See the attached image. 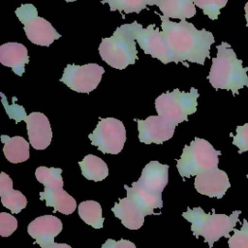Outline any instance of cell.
<instances>
[{"label": "cell", "instance_id": "6da1fadb", "mask_svg": "<svg viewBox=\"0 0 248 248\" xmlns=\"http://www.w3.org/2000/svg\"><path fill=\"white\" fill-rule=\"evenodd\" d=\"M162 20L161 34L171 54L172 62H181L187 67V62L203 65L205 58L210 57V46L215 39L213 34L205 29L198 30L186 19L174 22L165 16Z\"/></svg>", "mask_w": 248, "mask_h": 248}, {"label": "cell", "instance_id": "7a4b0ae2", "mask_svg": "<svg viewBox=\"0 0 248 248\" xmlns=\"http://www.w3.org/2000/svg\"><path fill=\"white\" fill-rule=\"evenodd\" d=\"M169 181V166L151 161L143 168L141 175L132 186L124 185L127 197L131 198L146 215L155 214L156 208H162V192Z\"/></svg>", "mask_w": 248, "mask_h": 248}, {"label": "cell", "instance_id": "3957f363", "mask_svg": "<svg viewBox=\"0 0 248 248\" xmlns=\"http://www.w3.org/2000/svg\"><path fill=\"white\" fill-rule=\"evenodd\" d=\"M248 67L242 66V61L236 57L231 46L222 42L217 46V56L212 58L207 79L215 89L231 90L233 95L244 86L248 87Z\"/></svg>", "mask_w": 248, "mask_h": 248}, {"label": "cell", "instance_id": "277c9868", "mask_svg": "<svg viewBox=\"0 0 248 248\" xmlns=\"http://www.w3.org/2000/svg\"><path fill=\"white\" fill-rule=\"evenodd\" d=\"M241 210H234L230 216L226 214L205 213L200 206L187 208L182 216L191 223V231L196 238L202 236L204 241L208 243L209 248L213 247L214 242L221 237L230 238V232L233 231L236 223L239 222L238 216Z\"/></svg>", "mask_w": 248, "mask_h": 248}, {"label": "cell", "instance_id": "5b68a950", "mask_svg": "<svg viewBox=\"0 0 248 248\" xmlns=\"http://www.w3.org/2000/svg\"><path fill=\"white\" fill-rule=\"evenodd\" d=\"M98 50L102 60L114 69L123 70L135 64L139 57L131 23L120 25L111 37L103 38Z\"/></svg>", "mask_w": 248, "mask_h": 248}, {"label": "cell", "instance_id": "8992f818", "mask_svg": "<svg viewBox=\"0 0 248 248\" xmlns=\"http://www.w3.org/2000/svg\"><path fill=\"white\" fill-rule=\"evenodd\" d=\"M221 151L216 150L204 139L195 138L189 145H185L176 168L182 177H191L218 167Z\"/></svg>", "mask_w": 248, "mask_h": 248}, {"label": "cell", "instance_id": "52a82bcc", "mask_svg": "<svg viewBox=\"0 0 248 248\" xmlns=\"http://www.w3.org/2000/svg\"><path fill=\"white\" fill-rule=\"evenodd\" d=\"M62 170L59 168H46L41 166L36 169L35 175L39 182L45 186L40 192V200L46 202V206L53 207L54 212L65 215L72 214L77 208L76 200L63 190Z\"/></svg>", "mask_w": 248, "mask_h": 248}, {"label": "cell", "instance_id": "ba28073f", "mask_svg": "<svg viewBox=\"0 0 248 248\" xmlns=\"http://www.w3.org/2000/svg\"><path fill=\"white\" fill-rule=\"evenodd\" d=\"M199 92L192 87L189 92H182L175 88L171 92L161 94L155 100V108L159 116L175 126L188 120V115L197 110Z\"/></svg>", "mask_w": 248, "mask_h": 248}, {"label": "cell", "instance_id": "9c48e42d", "mask_svg": "<svg viewBox=\"0 0 248 248\" xmlns=\"http://www.w3.org/2000/svg\"><path fill=\"white\" fill-rule=\"evenodd\" d=\"M16 16L23 24V29L27 39L38 46H49L61 35L45 18L38 15V11L33 4H22L15 11Z\"/></svg>", "mask_w": 248, "mask_h": 248}, {"label": "cell", "instance_id": "30bf717a", "mask_svg": "<svg viewBox=\"0 0 248 248\" xmlns=\"http://www.w3.org/2000/svg\"><path fill=\"white\" fill-rule=\"evenodd\" d=\"M88 138L92 145L97 146L103 153L118 154L126 141L124 124L113 117L100 118L95 130Z\"/></svg>", "mask_w": 248, "mask_h": 248}, {"label": "cell", "instance_id": "8fae6325", "mask_svg": "<svg viewBox=\"0 0 248 248\" xmlns=\"http://www.w3.org/2000/svg\"><path fill=\"white\" fill-rule=\"evenodd\" d=\"M105 69L96 64H68L59 79L70 89L79 93H90L99 85Z\"/></svg>", "mask_w": 248, "mask_h": 248}, {"label": "cell", "instance_id": "7c38bea8", "mask_svg": "<svg viewBox=\"0 0 248 248\" xmlns=\"http://www.w3.org/2000/svg\"><path fill=\"white\" fill-rule=\"evenodd\" d=\"M131 26L135 40H137L145 54H149L153 58H157L163 64L172 62L171 54L161 31H159L158 28H155L154 24H149L146 28H143L141 24L138 23V21H133Z\"/></svg>", "mask_w": 248, "mask_h": 248}, {"label": "cell", "instance_id": "4fadbf2b", "mask_svg": "<svg viewBox=\"0 0 248 248\" xmlns=\"http://www.w3.org/2000/svg\"><path fill=\"white\" fill-rule=\"evenodd\" d=\"M140 141L145 144H161L172 138L175 125L159 115H150L144 120H137Z\"/></svg>", "mask_w": 248, "mask_h": 248}, {"label": "cell", "instance_id": "5bb4252c", "mask_svg": "<svg viewBox=\"0 0 248 248\" xmlns=\"http://www.w3.org/2000/svg\"><path fill=\"white\" fill-rule=\"evenodd\" d=\"M22 120L26 122L27 135L31 146L37 150L46 149L51 141L52 132L48 118L42 112L34 111L24 114Z\"/></svg>", "mask_w": 248, "mask_h": 248}, {"label": "cell", "instance_id": "9a60e30c", "mask_svg": "<svg viewBox=\"0 0 248 248\" xmlns=\"http://www.w3.org/2000/svg\"><path fill=\"white\" fill-rule=\"evenodd\" d=\"M230 187L231 183L228 174L224 170L218 169V167L201 172L196 175L195 178L196 190L200 194L209 198H223Z\"/></svg>", "mask_w": 248, "mask_h": 248}, {"label": "cell", "instance_id": "2e32d148", "mask_svg": "<svg viewBox=\"0 0 248 248\" xmlns=\"http://www.w3.org/2000/svg\"><path fill=\"white\" fill-rule=\"evenodd\" d=\"M62 229L63 224L59 218L53 215H44L31 221L27 232L41 248H46L54 242V237L61 232Z\"/></svg>", "mask_w": 248, "mask_h": 248}, {"label": "cell", "instance_id": "e0dca14e", "mask_svg": "<svg viewBox=\"0 0 248 248\" xmlns=\"http://www.w3.org/2000/svg\"><path fill=\"white\" fill-rule=\"evenodd\" d=\"M114 216L129 230H139L144 222L146 213L131 198L119 199L111 208Z\"/></svg>", "mask_w": 248, "mask_h": 248}, {"label": "cell", "instance_id": "ac0fdd59", "mask_svg": "<svg viewBox=\"0 0 248 248\" xmlns=\"http://www.w3.org/2000/svg\"><path fill=\"white\" fill-rule=\"evenodd\" d=\"M0 62L2 65L10 67L16 75L21 77L25 71V64L29 63L28 50L20 43L3 44L0 46Z\"/></svg>", "mask_w": 248, "mask_h": 248}, {"label": "cell", "instance_id": "d6986e66", "mask_svg": "<svg viewBox=\"0 0 248 248\" xmlns=\"http://www.w3.org/2000/svg\"><path fill=\"white\" fill-rule=\"evenodd\" d=\"M163 16L180 20L193 17L196 15L194 0H156L155 4Z\"/></svg>", "mask_w": 248, "mask_h": 248}, {"label": "cell", "instance_id": "ffe728a7", "mask_svg": "<svg viewBox=\"0 0 248 248\" xmlns=\"http://www.w3.org/2000/svg\"><path fill=\"white\" fill-rule=\"evenodd\" d=\"M1 140L4 143V155L9 162L17 164L28 160L30 142H28L24 138L19 136L9 137L2 135Z\"/></svg>", "mask_w": 248, "mask_h": 248}, {"label": "cell", "instance_id": "44dd1931", "mask_svg": "<svg viewBox=\"0 0 248 248\" xmlns=\"http://www.w3.org/2000/svg\"><path fill=\"white\" fill-rule=\"evenodd\" d=\"M82 175L93 181L104 180L108 174L107 164L98 156L93 154L86 155L82 161L78 162Z\"/></svg>", "mask_w": 248, "mask_h": 248}, {"label": "cell", "instance_id": "7402d4cb", "mask_svg": "<svg viewBox=\"0 0 248 248\" xmlns=\"http://www.w3.org/2000/svg\"><path fill=\"white\" fill-rule=\"evenodd\" d=\"M78 215L82 221L94 229H102L104 218L102 216V207L98 202L84 201L78 204Z\"/></svg>", "mask_w": 248, "mask_h": 248}, {"label": "cell", "instance_id": "603a6c76", "mask_svg": "<svg viewBox=\"0 0 248 248\" xmlns=\"http://www.w3.org/2000/svg\"><path fill=\"white\" fill-rule=\"evenodd\" d=\"M101 3H108L111 12L118 11L124 12L125 14H139L141 10L146 9L147 6L155 5L156 0H103Z\"/></svg>", "mask_w": 248, "mask_h": 248}, {"label": "cell", "instance_id": "cb8c5ba5", "mask_svg": "<svg viewBox=\"0 0 248 248\" xmlns=\"http://www.w3.org/2000/svg\"><path fill=\"white\" fill-rule=\"evenodd\" d=\"M1 197V202L2 204L11 210L12 213L17 214L19 213L23 208L26 207L27 200L26 197L17 190H11L8 191L2 195Z\"/></svg>", "mask_w": 248, "mask_h": 248}, {"label": "cell", "instance_id": "d4e9b609", "mask_svg": "<svg viewBox=\"0 0 248 248\" xmlns=\"http://www.w3.org/2000/svg\"><path fill=\"white\" fill-rule=\"evenodd\" d=\"M227 2L228 0H194L195 5L212 20L218 18L220 10L226 6Z\"/></svg>", "mask_w": 248, "mask_h": 248}, {"label": "cell", "instance_id": "484cf974", "mask_svg": "<svg viewBox=\"0 0 248 248\" xmlns=\"http://www.w3.org/2000/svg\"><path fill=\"white\" fill-rule=\"evenodd\" d=\"M233 234L228 240L230 248H248V221L243 219L240 230L233 229Z\"/></svg>", "mask_w": 248, "mask_h": 248}, {"label": "cell", "instance_id": "4316f807", "mask_svg": "<svg viewBox=\"0 0 248 248\" xmlns=\"http://www.w3.org/2000/svg\"><path fill=\"white\" fill-rule=\"evenodd\" d=\"M17 229V220L10 213H0V235L2 237L10 236Z\"/></svg>", "mask_w": 248, "mask_h": 248}, {"label": "cell", "instance_id": "83f0119b", "mask_svg": "<svg viewBox=\"0 0 248 248\" xmlns=\"http://www.w3.org/2000/svg\"><path fill=\"white\" fill-rule=\"evenodd\" d=\"M235 136H232V144L238 147V153L248 152V123H245L242 126H237L235 130Z\"/></svg>", "mask_w": 248, "mask_h": 248}, {"label": "cell", "instance_id": "f1b7e54d", "mask_svg": "<svg viewBox=\"0 0 248 248\" xmlns=\"http://www.w3.org/2000/svg\"><path fill=\"white\" fill-rule=\"evenodd\" d=\"M102 248H137V247L132 241L124 238L118 241L109 238L106 240V242L102 245Z\"/></svg>", "mask_w": 248, "mask_h": 248}, {"label": "cell", "instance_id": "f546056e", "mask_svg": "<svg viewBox=\"0 0 248 248\" xmlns=\"http://www.w3.org/2000/svg\"><path fill=\"white\" fill-rule=\"evenodd\" d=\"M13 190V180L4 171L0 173V195Z\"/></svg>", "mask_w": 248, "mask_h": 248}, {"label": "cell", "instance_id": "4dcf8cb0", "mask_svg": "<svg viewBox=\"0 0 248 248\" xmlns=\"http://www.w3.org/2000/svg\"><path fill=\"white\" fill-rule=\"evenodd\" d=\"M46 248H72L70 245L66 244V243H56V242H53L52 244L46 246Z\"/></svg>", "mask_w": 248, "mask_h": 248}, {"label": "cell", "instance_id": "1f68e13d", "mask_svg": "<svg viewBox=\"0 0 248 248\" xmlns=\"http://www.w3.org/2000/svg\"><path fill=\"white\" fill-rule=\"evenodd\" d=\"M244 10H245V18H246V26L248 27V2H247V3L245 4Z\"/></svg>", "mask_w": 248, "mask_h": 248}, {"label": "cell", "instance_id": "d6a6232c", "mask_svg": "<svg viewBox=\"0 0 248 248\" xmlns=\"http://www.w3.org/2000/svg\"><path fill=\"white\" fill-rule=\"evenodd\" d=\"M66 2H74V1H78V0H65Z\"/></svg>", "mask_w": 248, "mask_h": 248}, {"label": "cell", "instance_id": "836d02e7", "mask_svg": "<svg viewBox=\"0 0 248 248\" xmlns=\"http://www.w3.org/2000/svg\"><path fill=\"white\" fill-rule=\"evenodd\" d=\"M247 177H248V174H247Z\"/></svg>", "mask_w": 248, "mask_h": 248}]
</instances>
